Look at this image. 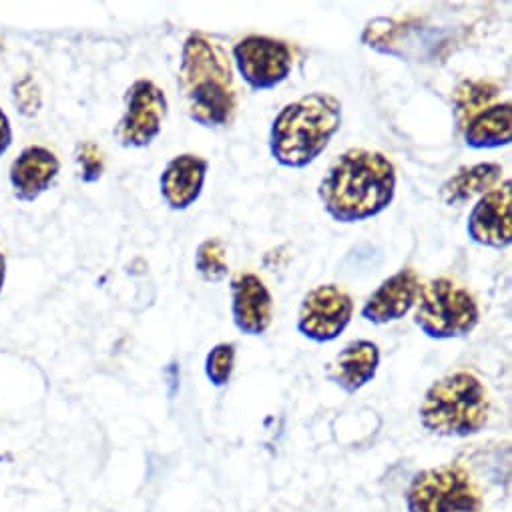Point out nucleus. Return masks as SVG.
<instances>
[{"instance_id":"obj_1","label":"nucleus","mask_w":512,"mask_h":512,"mask_svg":"<svg viewBox=\"0 0 512 512\" xmlns=\"http://www.w3.org/2000/svg\"><path fill=\"white\" fill-rule=\"evenodd\" d=\"M318 195L334 221H366L380 215L394 201L396 169L378 151L348 149L328 169Z\"/></svg>"},{"instance_id":"obj_2","label":"nucleus","mask_w":512,"mask_h":512,"mask_svg":"<svg viewBox=\"0 0 512 512\" xmlns=\"http://www.w3.org/2000/svg\"><path fill=\"white\" fill-rule=\"evenodd\" d=\"M179 91L191 121L207 129L225 127L237 111V95L225 51L201 33L183 43Z\"/></svg>"},{"instance_id":"obj_3","label":"nucleus","mask_w":512,"mask_h":512,"mask_svg":"<svg viewBox=\"0 0 512 512\" xmlns=\"http://www.w3.org/2000/svg\"><path fill=\"white\" fill-rule=\"evenodd\" d=\"M342 125V103L326 93L306 95L286 105L270 129V153L288 169L312 165Z\"/></svg>"},{"instance_id":"obj_4","label":"nucleus","mask_w":512,"mask_h":512,"mask_svg":"<svg viewBox=\"0 0 512 512\" xmlns=\"http://www.w3.org/2000/svg\"><path fill=\"white\" fill-rule=\"evenodd\" d=\"M490 416V398L482 380L468 372H452L434 382L420 406L422 426L438 436L466 438L478 434Z\"/></svg>"},{"instance_id":"obj_5","label":"nucleus","mask_w":512,"mask_h":512,"mask_svg":"<svg viewBox=\"0 0 512 512\" xmlns=\"http://www.w3.org/2000/svg\"><path fill=\"white\" fill-rule=\"evenodd\" d=\"M416 304L414 322L432 340L464 338L480 322L474 296L446 278H436L420 286Z\"/></svg>"},{"instance_id":"obj_6","label":"nucleus","mask_w":512,"mask_h":512,"mask_svg":"<svg viewBox=\"0 0 512 512\" xmlns=\"http://www.w3.org/2000/svg\"><path fill=\"white\" fill-rule=\"evenodd\" d=\"M408 512H478L480 492L460 464L418 472L408 488Z\"/></svg>"},{"instance_id":"obj_7","label":"nucleus","mask_w":512,"mask_h":512,"mask_svg":"<svg viewBox=\"0 0 512 512\" xmlns=\"http://www.w3.org/2000/svg\"><path fill=\"white\" fill-rule=\"evenodd\" d=\"M233 61L241 79L251 91H270L282 85L294 67V55L288 43L249 35L233 45Z\"/></svg>"},{"instance_id":"obj_8","label":"nucleus","mask_w":512,"mask_h":512,"mask_svg":"<svg viewBox=\"0 0 512 512\" xmlns=\"http://www.w3.org/2000/svg\"><path fill=\"white\" fill-rule=\"evenodd\" d=\"M167 115L165 93L149 79L135 81L125 95V113L115 129L123 147L143 149L161 133Z\"/></svg>"},{"instance_id":"obj_9","label":"nucleus","mask_w":512,"mask_h":512,"mask_svg":"<svg viewBox=\"0 0 512 512\" xmlns=\"http://www.w3.org/2000/svg\"><path fill=\"white\" fill-rule=\"evenodd\" d=\"M354 316L352 298L338 286L326 284L314 288L300 306L298 332L316 342H334L344 334Z\"/></svg>"},{"instance_id":"obj_10","label":"nucleus","mask_w":512,"mask_h":512,"mask_svg":"<svg viewBox=\"0 0 512 512\" xmlns=\"http://www.w3.org/2000/svg\"><path fill=\"white\" fill-rule=\"evenodd\" d=\"M466 231L474 243L484 247L504 249L512 243V183L508 179L476 201Z\"/></svg>"},{"instance_id":"obj_11","label":"nucleus","mask_w":512,"mask_h":512,"mask_svg":"<svg viewBox=\"0 0 512 512\" xmlns=\"http://www.w3.org/2000/svg\"><path fill=\"white\" fill-rule=\"evenodd\" d=\"M231 316L245 336H262L272 326L274 300L260 276L241 272L231 280Z\"/></svg>"},{"instance_id":"obj_12","label":"nucleus","mask_w":512,"mask_h":512,"mask_svg":"<svg viewBox=\"0 0 512 512\" xmlns=\"http://www.w3.org/2000/svg\"><path fill=\"white\" fill-rule=\"evenodd\" d=\"M420 278L414 270L404 268L384 280L362 308V318L376 326H386L402 320L418 302Z\"/></svg>"},{"instance_id":"obj_13","label":"nucleus","mask_w":512,"mask_h":512,"mask_svg":"<svg viewBox=\"0 0 512 512\" xmlns=\"http://www.w3.org/2000/svg\"><path fill=\"white\" fill-rule=\"evenodd\" d=\"M59 171L61 161L51 149L43 145H31L23 149L9 171L15 197L27 203L39 199L55 183Z\"/></svg>"},{"instance_id":"obj_14","label":"nucleus","mask_w":512,"mask_h":512,"mask_svg":"<svg viewBox=\"0 0 512 512\" xmlns=\"http://www.w3.org/2000/svg\"><path fill=\"white\" fill-rule=\"evenodd\" d=\"M209 163L193 153L173 157L161 173V197L173 211L189 209L203 191Z\"/></svg>"},{"instance_id":"obj_15","label":"nucleus","mask_w":512,"mask_h":512,"mask_svg":"<svg viewBox=\"0 0 512 512\" xmlns=\"http://www.w3.org/2000/svg\"><path fill=\"white\" fill-rule=\"evenodd\" d=\"M378 366L380 348L370 340H354L326 366V378L354 394L376 378Z\"/></svg>"},{"instance_id":"obj_16","label":"nucleus","mask_w":512,"mask_h":512,"mask_svg":"<svg viewBox=\"0 0 512 512\" xmlns=\"http://www.w3.org/2000/svg\"><path fill=\"white\" fill-rule=\"evenodd\" d=\"M502 179V167L498 163H478L470 167H460L452 177H448L440 187V199L458 207L474 197H482L492 191Z\"/></svg>"},{"instance_id":"obj_17","label":"nucleus","mask_w":512,"mask_h":512,"mask_svg":"<svg viewBox=\"0 0 512 512\" xmlns=\"http://www.w3.org/2000/svg\"><path fill=\"white\" fill-rule=\"evenodd\" d=\"M464 131V141L472 149H496L510 145L512 141V105H490L474 115Z\"/></svg>"},{"instance_id":"obj_18","label":"nucleus","mask_w":512,"mask_h":512,"mask_svg":"<svg viewBox=\"0 0 512 512\" xmlns=\"http://www.w3.org/2000/svg\"><path fill=\"white\" fill-rule=\"evenodd\" d=\"M496 95L498 87L490 81H462L452 95L454 121L458 129H464L474 115L490 107Z\"/></svg>"},{"instance_id":"obj_19","label":"nucleus","mask_w":512,"mask_h":512,"mask_svg":"<svg viewBox=\"0 0 512 512\" xmlns=\"http://www.w3.org/2000/svg\"><path fill=\"white\" fill-rule=\"evenodd\" d=\"M225 255H227L225 245L219 239H205L203 243H199V247L195 251L197 274L209 284H217V282L225 280L229 274Z\"/></svg>"},{"instance_id":"obj_20","label":"nucleus","mask_w":512,"mask_h":512,"mask_svg":"<svg viewBox=\"0 0 512 512\" xmlns=\"http://www.w3.org/2000/svg\"><path fill=\"white\" fill-rule=\"evenodd\" d=\"M235 368V346L233 344H217L211 348V352L205 358V376L207 380L221 388L231 380Z\"/></svg>"},{"instance_id":"obj_21","label":"nucleus","mask_w":512,"mask_h":512,"mask_svg":"<svg viewBox=\"0 0 512 512\" xmlns=\"http://www.w3.org/2000/svg\"><path fill=\"white\" fill-rule=\"evenodd\" d=\"M75 161H77L79 177L83 179V183H97L105 173L103 151L91 141H83L77 145Z\"/></svg>"},{"instance_id":"obj_22","label":"nucleus","mask_w":512,"mask_h":512,"mask_svg":"<svg viewBox=\"0 0 512 512\" xmlns=\"http://www.w3.org/2000/svg\"><path fill=\"white\" fill-rule=\"evenodd\" d=\"M13 101H15V107L19 109V113H23L25 117H33L39 113V109L43 105V95H41V87L33 75H23L21 79L15 81Z\"/></svg>"},{"instance_id":"obj_23","label":"nucleus","mask_w":512,"mask_h":512,"mask_svg":"<svg viewBox=\"0 0 512 512\" xmlns=\"http://www.w3.org/2000/svg\"><path fill=\"white\" fill-rule=\"evenodd\" d=\"M13 145V127L9 115L0 109V157H3Z\"/></svg>"},{"instance_id":"obj_24","label":"nucleus","mask_w":512,"mask_h":512,"mask_svg":"<svg viewBox=\"0 0 512 512\" xmlns=\"http://www.w3.org/2000/svg\"><path fill=\"white\" fill-rule=\"evenodd\" d=\"M5 280H7V258H5L3 249H0V294H3Z\"/></svg>"},{"instance_id":"obj_25","label":"nucleus","mask_w":512,"mask_h":512,"mask_svg":"<svg viewBox=\"0 0 512 512\" xmlns=\"http://www.w3.org/2000/svg\"><path fill=\"white\" fill-rule=\"evenodd\" d=\"M0 53H3V39H0Z\"/></svg>"}]
</instances>
